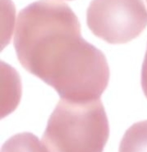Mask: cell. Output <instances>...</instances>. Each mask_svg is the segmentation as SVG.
Returning a JSON list of instances; mask_svg holds the SVG:
<instances>
[{
	"mask_svg": "<svg viewBox=\"0 0 147 152\" xmlns=\"http://www.w3.org/2000/svg\"><path fill=\"white\" fill-rule=\"evenodd\" d=\"M14 45L26 71L54 88L61 99H100L109 80L104 54L81 36L72 10L55 0H39L18 15Z\"/></svg>",
	"mask_w": 147,
	"mask_h": 152,
	"instance_id": "6da1fadb",
	"label": "cell"
},
{
	"mask_svg": "<svg viewBox=\"0 0 147 152\" xmlns=\"http://www.w3.org/2000/svg\"><path fill=\"white\" fill-rule=\"evenodd\" d=\"M109 126L100 99H61L43 135L48 152H103Z\"/></svg>",
	"mask_w": 147,
	"mask_h": 152,
	"instance_id": "7a4b0ae2",
	"label": "cell"
},
{
	"mask_svg": "<svg viewBox=\"0 0 147 152\" xmlns=\"http://www.w3.org/2000/svg\"><path fill=\"white\" fill-rule=\"evenodd\" d=\"M87 24L96 36L108 43H127L146 28L147 10L143 0H92Z\"/></svg>",
	"mask_w": 147,
	"mask_h": 152,
	"instance_id": "3957f363",
	"label": "cell"
},
{
	"mask_svg": "<svg viewBox=\"0 0 147 152\" xmlns=\"http://www.w3.org/2000/svg\"><path fill=\"white\" fill-rule=\"evenodd\" d=\"M119 152H147V120L135 123L126 132Z\"/></svg>",
	"mask_w": 147,
	"mask_h": 152,
	"instance_id": "277c9868",
	"label": "cell"
},
{
	"mask_svg": "<svg viewBox=\"0 0 147 152\" xmlns=\"http://www.w3.org/2000/svg\"><path fill=\"white\" fill-rule=\"evenodd\" d=\"M1 152H48L38 137L29 132L18 133L3 145Z\"/></svg>",
	"mask_w": 147,
	"mask_h": 152,
	"instance_id": "5b68a950",
	"label": "cell"
},
{
	"mask_svg": "<svg viewBox=\"0 0 147 152\" xmlns=\"http://www.w3.org/2000/svg\"><path fill=\"white\" fill-rule=\"evenodd\" d=\"M141 84L144 90V93L147 97V50L146 53V56L144 59V63L142 66V72H141Z\"/></svg>",
	"mask_w": 147,
	"mask_h": 152,
	"instance_id": "8992f818",
	"label": "cell"
},
{
	"mask_svg": "<svg viewBox=\"0 0 147 152\" xmlns=\"http://www.w3.org/2000/svg\"><path fill=\"white\" fill-rule=\"evenodd\" d=\"M146 1H147V0H146Z\"/></svg>",
	"mask_w": 147,
	"mask_h": 152,
	"instance_id": "52a82bcc",
	"label": "cell"
}]
</instances>
